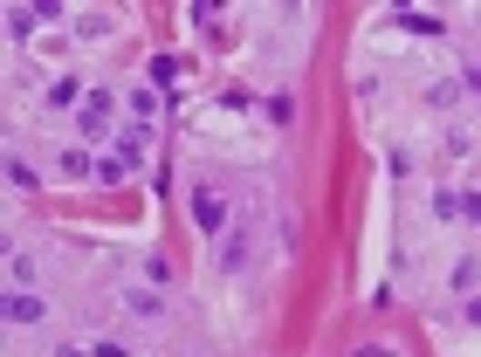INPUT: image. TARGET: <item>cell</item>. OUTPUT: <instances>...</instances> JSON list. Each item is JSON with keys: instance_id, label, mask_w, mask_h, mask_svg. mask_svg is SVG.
I'll list each match as a JSON object with an SVG mask.
<instances>
[{"instance_id": "30bf717a", "label": "cell", "mask_w": 481, "mask_h": 357, "mask_svg": "<svg viewBox=\"0 0 481 357\" xmlns=\"http://www.w3.org/2000/svg\"><path fill=\"white\" fill-rule=\"evenodd\" d=\"M220 262H227V268H241V262H248V241H241V233H227V248H220Z\"/></svg>"}, {"instance_id": "6da1fadb", "label": "cell", "mask_w": 481, "mask_h": 357, "mask_svg": "<svg viewBox=\"0 0 481 357\" xmlns=\"http://www.w3.org/2000/svg\"><path fill=\"white\" fill-rule=\"evenodd\" d=\"M193 227H200V233H227V200H220L214 186L193 193Z\"/></svg>"}, {"instance_id": "52a82bcc", "label": "cell", "mask_w": 481, "mask_h": 357, "mask_svg": "<svg viewBox=\"0 0 481 357\" xmlns=\"http://www.w3.org/2000/svg\"><path fill=\"white\" fill-rule=\"evenodd\" d=\"M158 310H165V302H158L152 289H131L125 295V316H138V323H158Z\"/></svg>"}, {"instance_id": "9c48e42d", "label": "cell", "mask_w": 481, "mask_h": 357, "mask_svg": "<svg viewBox=\"0 0 481 357\" xmlns=\"http://www.w3.org/2000/svg\"><path fill=\"white\" fill-rule=\"evenodd\" d=\"M35 28H42V15H35V7H15V15H7V35H21V42H28Z\"/></svg>"}, {"instance_id": "277c9868", "label": "cell", "mask_w": 481, "mask_h": 357, "mask_svg": "<svg viewBox=\"0 0 481 357\" xmlns=\"http://www.w3.org/2000/svg\"><path fill=\"white\" fill-rule=\"evenodd\" d=\"M42 316H48V302H42L35 289H15V295H7V323H42Z\"/></svg>"}, {"instance_id": "7a4b0ae2", "label": "cell", "mask_w": 481, "mask_h": 357, "mask_svg": "<svg viewBox=\"0 0 481 357\" xmlns=\"http://www.w3.org/2000/svg\"><path fill=\"white\" fill-rule=\"evenodd\" d=\"M76 124H83V138L104 144V131H110V90H90V104L76 110Z\"/></svg>"}, {"instance_id": "ba28073f", "label": "cell", "mask_w": 481, "mask_h": 357, "mask_svg": "<svg viewBox=\"0 0 481 357\" xmlns=\"http://www.w3.org/2000/svg\"><path fill=\"white\" fill-rule=\"evenodd\" d=\"M90 172H96V158L83 152V144H69L63 152V179H90Z\"/></svg>"}, {"instance_id": "8fae6325", "label": "cell", "mask_w": 481, "mask_h": 357, "mask_svg": "<svg viewBox=\"0 0 481 357\" xmlns=\"http://www.w3.org/2000/svg\"><path fill=\"white\" fill-rule=\"evenodd\" d=\"M131 110H138V117H158V90H131Z\"/></svg>"}, {"instance_id": "5bb4252c", "label": "cell", "mask_w": 481, "mask_h": 357, "mask_svg": "<svg viewBox=\"0 0 481 357\" xmlns=\"http://www.w3.org/2000/svg\"><path fill=\"white\" fill-rule=\"evenodd\" d=\"M357 357H392V351H386V343H365V351H357Z\"/></svg>"}, {"instance_id": "3957f363", "label": "cell", "mask_w": 481, "mask_h": 357, "mask_svg": "<svg viewBox=\"0 0 481 357\" xmlns=\"http://www.w3.org/2000/svg\"><path fill=\"white\" fill-rule=\"evenodd\" d=\"M434 213L440 220H475V227H481V193H440Z\"/></svg>"}, {"instance_id": "7c38bea8", "label": "cell", "mask_w": 481, "mask_h": 357, "mask_svg": "<svg viewBox=\"0 0 481 357\" xmlns=\"http://www.w3.org/2000/svg\"><path fill=\"white\" fill-rule=\"evenodd\" d=\"M461 316H467V323L481 330V295H467V310H461Z\"/></svg>"}, {"instance_id": "4fadbf2b", "label": "cell", "mask_w": 481, "mask_h": 357, "mask_svg": "<svg viewBox=\"0 0 481 357\" xmlns=\"http://www.w3.org/2000/svg\"><path fill=\"white\" fill-rule=\"evenodd\" d=\"M96 357H131V351H125V343H96Z\"/></svg>"}, {"instance_id": "9a60e30c", "label": "cell", "mask_w": 481, "mask_h": 357, "mask_svg": "<svg viewBox=\"0 0 481 357\" xmlns=\"http://www.w3.org/2000/svg\"><path fill=\"white\" fill-rule=\"evenodd\" d=\"M467 90H475V96H481V63H475V69H467Z\"/></svg>"}, {"instance_id": "5b68a950", "label": "cell", "mask_w": 481, "mask_h": 357, "mask_svg": "<svg viewBox=\"0 0 481 357\" xmlns=\"http://www.w3.org/2000/svg\"><path fill=\"white\" fill-rule=\"evenodd\" d=\"M83 104H90V96H83L76 76H55V83H48V110H83Z\"/></svg>"}, {"instance_id": "8992f818", "label": "cell", "mask_w": 481, "mask_h": 357, "mask_svg": "<svg viewBox=\"0 0 481 357\" xmlns=\"http://www.w3.org/2000/svg\"><path fill=\"white\" fill-rule=\"evenodd\" d=\"M110 144H117V158H125V165H138V158L152 152V131H145V124H131V131H117Z\"/></svg>"}]
</instances>
